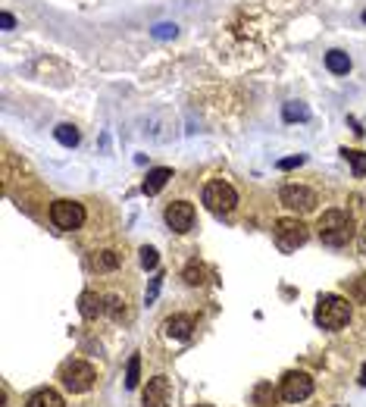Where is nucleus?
<instances>
[{
    "mask_svg": "<svg viewBox=\"0 0 366 407\" xmlns=\"http://www.w3.org/2000/svg\"><path fill=\"white\" fill-rule=\"evenodd\" d=\"M319 241L329 244V248H345L354 235V219L345 210H325L316 223Z\"/></svg>",
    "mask_w": 366,
    "mask_h": 407,
    "instance_id": "1",
    "label": "nucleus"
},
{
    "mask_svg": "<svg viewBox=\"0 0 366 407\" xmlns=\"http://www.w3.org/2000/svg\"><path fill=\"white\" fill-rule=\"evenodd\" d=\"M351 319V304H347V298H341V295H323V298L316 301V323L323 326V329H341V326Z\"/></svg>",
    "mask_w": 366,
    "mask_h": 407,
    "instance_id": "2",
    "label": "nucleus"
},
{
    "mask_svg": "<svg viewBox=\"0 0 366 407\" xmlns=\"http://www.w3.org/2000/svg\"><path fill=\"white\" fill-rule=\"evenodd\" d=\"M203 204H207V210L216 213V217H229L238 204V191L232 188L225 179H213V182L203 185Z\"/></svg>",
    "mask_w": 366,
    "mask_h": 407,
    "instance_id": "3",
    "label": "nucleus"
},
{
    "mask_svg": "<svg viewBox=\"0 0 366 407\" xmlns=\"http://www.w3.org/2000/svg\"><path fill=\"white\" fill-rule=\"evenodd\" d=\"M94 379H97V370L88 364V360H69V364H63V370H60V386L72 395L88 392V388L94 386Z\"/></svg>",
    "mask_w": 366,
    "mask_h": 407,
    "instance_id": "4",
    "label": "nucleus"
},
{
    "mask_svg": "<svg viewBox=\"0 0 366 407\" xmlns=\"http://www.w3.org/2000/svg\"><path fill=\"white\" fill-rule=\"evenodd\" d=\"M272 235H276V244L282 251H298L301 244L310 238V232H307V226L298 217H285V219H276Z\"/></svg>",
    "mask_w": 366,
    "mask_h": 407,
    "instance_id": "5",
    "label": "nucleus"
},
{
    "mask_svg": "<svg viewBox=\"0 0 366 407\" xmlns=\"http://www.w3.org/2000/svg\"><path fill=\"white\" fill-rule=\"evenodd\" d=\"M50 223L63 232H75L85 226V207L79 201H54L50 204Z\"/></svg>",
    "mask_w": 366,
    "mask_h": 407,
    "instance_id": "6",
    "label": "nucleus"
},
{
    "mask_svg": "<svg viewBox=\"0 0 366 407\" xmlns=\"http://www.w3.org/2000/svg\"><path fill=\"white\" fill-rule=\"evenodd\" d=\"M278 395H282V401H288V404H301V401H307L313 395V376L304 373V370L285 373L282 386H278Z\"/></svg>",
    "mask_w": 366,
    "mask_h": 407,
    "instance_id": "7",
    "label": "nucleus"
},
{
    "mask_svg": "<svg viewBox=\"0 0 366 407\" xmlns=\"http://www.w3.org/2000/svg\"><path fill=\"white\" fill-rule=\"evenodd\" d=\"M163 219H166V226H170L172 232L185 235V232L194 229V219H197L194 204H188V201H172V204H166V210H163Z\"/></svg>",
    "mask_w": 366,
    "mask_h": 407,
    "instance_id": "8",
    "label": "nucleus"
},
{
    "mask_svg": "<svg viewBox=\"0 0 366 407\" xmlns=\"http://www.w3.org/2000/svg\"><path fill=\"white\" fill-rule=\"evenodd\" d=\"M278 201L288 207V210H313L316 207V191L307 188V185H285L282 191H278Z\"/></svg>",
    "mask_w": 366,
    "mask_h": 407,
    "instance_id": "9",
    "label": "nucleus"
},
{
    "mask_svg": "<svg viewBox=\"0 0 366 407\" xmlns=\"http://www.w3.org/2000/svg\"><path fill=\"white\" fill-rule=\"evenodd\" d=\"M172 401V386L166 376H154V379H148V386H144L141 392V404L144 407H170Z\"/></svg>",
    "mask_w": 366,
    "mask_h": 407,
    "instance_id": "10",
    "label": "nucleus"
},
{
    "mask_svg": "<svg viewBox=\"0 0 366 407\" xmlns=\"http://www.w3.org/2000/svg\"><path fill=\"white\" fill-rule=\"evenodd\" d=\"M163 329H166V335L170 339H191V332L197 329V323H194V317L191 313H176V317H170L166 323H163Z\"/></svg>",
    "mask_w": 366,
    "mask_h": 407,
    "instance_id": "11",
    "label": "nucleus"
},
{
    "mask_svg": "<svg viewBox=\"0 0 366 407\" xmlns=\"http://www.w3.org/2000/svg\"><path fill=\"white\" fill-rule=\"evenodd\" d=\"M170 179H172V170H170V166H156V170H150V172H148V179H144L141 191H144L148 197H154V195H160L163 185L170 182Z\"/></svg>",
    "mask_w": 366,
    "mask_h": 407,
    "instance_id": "12",
    "label": "nucleus"
},
{
    "mask_svg": "<svg viewBox=\"0 0 366 407\" xmlns=\"http://www.w3.org/2000/svg\"><path fill=\"white\" fill-rule=\"evenodd\" d=\"M26 407H66V401H63V395L54 392V388H38V392L28 395Z\"/></svg>",
    "mask_w": 366,
    "mask_h": 407,
    "instance_id": "13",
    "label": "nucleus"
},
{
    "mask_svg": "<svg viewBox=\"0 0 366 407\" xmlns=\"http://www.w3.org/2000/svg\"><path fill=\"white\" fill-rule=\"evenodd\" d=\"M79 310H81V317H85V319L101 317V313H103V298H101L97 292H81V298H79Z\"/></svg>",
    "mask_w": 366,
    "mask_h": 407,
    "instance_id": "14",
    "label": "nucleus"
},
{
    "mask_svg": "<svg viewBox=\"0 0 366 407\" xmlns=\"http://www.w3.org/2000/svg\"><path fill=\"white\" fill-rule=\"evenodd\" d=\"M325 66L335 75H347L351 72V57H347L345 50H329V54H325Z\"/></svg>",
    "mask_w": 366,
    "mask_h": 407,
    "instance_id": "15",
    "label": "nucleus"
},
{
    "mask_svg": "<svg viewBox=\"0 0 366 407\" xmlns=\"http://www.w3.org/2000/svg\"><path fill=\"white\" fill-rule=\"evenodd\" d=\"M182 279H185V285L197 288V285H203V282H207V266H203V264H197V260H191V264L182 270Z\"/></svg>",
    "mask_w": 366,
    "mask_h": 407,
    "instance_id": "16",
    "label": "nucleus"
},
{
    "mask_svg": "<svg viewBox=\"0 0 366 407\" xmlns=\"http://www.w3.org/2000/svg\"><path fill=\"white\" fill-rule=\"evenodd\" d=\"M119 264H122V254H116V251H101L94 260H91V266H94V270H101V272L116 270Z\"/></svg>",
    "mask_w": 366,
    "mask_h": 407,
    "instance_id": "17",
    "label": "nucleus"
},
{
    "mask_svg": "<svg viewBox=\"0 0 366 407\" xmlns=\"http://www.w3.org/2000/svg\"><path fill=\"white\" fill-rule=\"evenodd\" d=\"M54 138L63 144V148H75V144H79V129L69 126V122H63V126H57L54 129Z\"/></svg>",
    "mask_w": 366,
    "mask_h": 407,
    "instance_id": "18",
    "label": "nucleus"
},
{
    "mask_svg": "<svg viewBox=\"0 0 366 407\" xmlns=\"http://www.w3.org/2000/svg\"><path fill=\"white\" fill-rule=\"evenodd\" d=\"M341 157L351 163L354 176H366V150H351V148H345V150H341Z\"/></svg>",
    "mask_w": 366,
    "mask_h": 407,
    "instance_id": "19",
    "label": "nucleus"
},
{
    "mask_svg": "<svg viewBox=\"0 0 366 407\" xmlns=\"http://www.w3.org/2000/svg\"><path fill=\"white\" fill-rule=\"evenodd\" d=\"M138 382H141V357H138V354H132L129 366H125V386L138 388Z\"/></svg>",
    "mask_w": 366,
    "mask_h": 407,
    "instance_id": "20",
    "label": "nucleus"
},
{
    "mask_svg": "<svg viewBox=\"0 0 366 407\" xmlns=\"http://www.w3.org/2000/svg\"><path fill=\"white\" fill-rule=\"evenodd\" d=\"M304 122V119H310V110H307V103H298V101H292V103H285V122Z\"/></svg>",
    "mask_w": 366,
    "mask_h": 407,
    "instance_id": "21",
    "label": "nucleus"
},
{
    "mask_svg": "<svg viewBox=\"0 0 366 407\" xmlns=\"http://www.w3.org/2000/svg\"><path fill=\"white\" fill-rule=\"evenodd\" d=\"M156 264H160V257H156L154 248H141V266L144 270H154Z\"/></svg>",
    "mask_w": 366,
    "mask_h": 407,
    "instance_id": "22",
    "label": "nucleus"
},
{
    "mask_svg": "<svg viewBox=\"0 0 366 407\" xmlns=\"http://www.w3.org/2000/svg\"><path fill=\"white\" fill-rule=\"evenodd\" d=\"M176 32H179V28L172 26V22H163V26L154 28V38H176Z\"/></svg>",
    "mask_w": 366,
    "mask_h": 407,
    "instance_id": "23",
    "label": "nucleus"
},
{
    "mask_svg": "<svg viewBox=\"0 0 366 407\" xmlns=\"http://www.w3.org/2000/svg\"><path fill=\"white\" fill-rule=\"evenodd\" d=\"M304 163V154L298 157H285V160H278V170H294V166H301Z\"/></svg>",
    "mask_w": 366,
    "mask_h": 407,
    "instance_id": "24",
    "label": "nucleus"
},
{
    "mask_svg": "<svg viewBox=\"0 0 366 407\" xmlns=\"http://www.w3.org/2000/svg\"><path fill=\"white\" fill-rule=\"evenodd\" d=\"M0 26H3V32H10V28H16V16L3 10V13H0Z\"/></svg>",
    "mask_w": 366,
    "mask_h": 407,
    "instance_id": "25",
    "label": "nucleus"
},
{
    "mask_svg": "<svg viewBox=\"0 0 366 407\" xmlns=\"http://www.w3.org/2000/svg\"><path fill=\"white\" fill-rule=\"evenodd\" d=\"M354 295H357L360 301H366V276H360L357 282H354Z\"/></svg>",
    "mask_w": 366,
    "mask_h": 407,
    "instance_id": "26",
    "label": "nucleus"
},
{
    "mask_svg": "<svg viewBox=\"0 0 366 407\" xmlns=\"http://www.w3.org/2000/svg\"><path fill=\"white\" fill-rule=\"evenodd\" d=\"M360 254L366 257V229H363V235H360Z\"/></svg>",
    "mask_w": 366,
    "mask_h": 407,
    "instance_id": "27",
    "label": "nucleus"
},
{
    "mask_svg": "<svg viewBox=\"0 0 366 407\" xmlns=\"http://www.w3.org/2000/svg\"><path fill=\"white\" fill-rule=\"evenodd\" d=\"M360 382H363V386H366V364H363V373H360Z\"/></svg>",
    "mask_w": 366,
    "mask_h": 407,
    "instance_id": "28",
    "label": "nucleus"
},
{
    "mask_svg": "<svg viewBox=\"0 0 366 407\" xmlns=\"http://www.w3.org/2000/svg\"><path fill=\"white\" fill-rule=\"evenodd\" d=\"M197 407H210V404H197Z\"/></svg>",
    "mask_w": 366,
    "mask_h": 407,
    "instance_id": "29",
    "label": "nucleus"
},
{
    "mask_svg": "<svg viewBox=\"0 0 366 407\" xmlns=\"http://www.w3.org/2000/svg\"><path fill=\"white\" fill-rule=\"evenodd\" d=\"M363 22H366V13H363Z\"/></svg>",
    "mask_w": 366,
    "mask_h": 407,
    "instance_id": "30",
    "label": "nucleus"
}]
</instances>
